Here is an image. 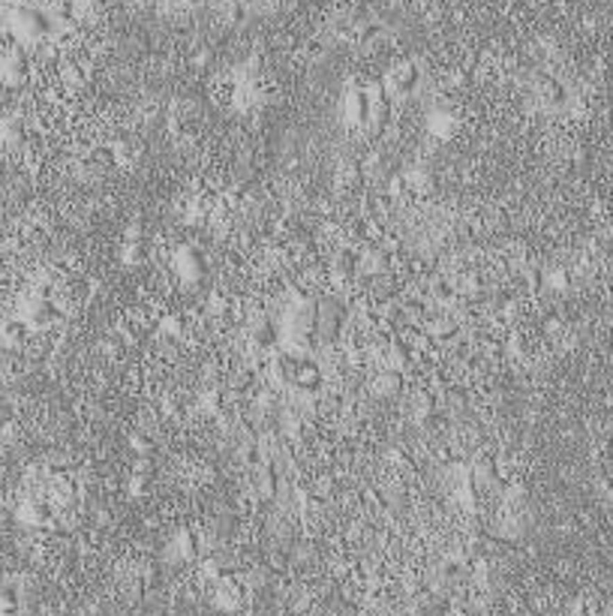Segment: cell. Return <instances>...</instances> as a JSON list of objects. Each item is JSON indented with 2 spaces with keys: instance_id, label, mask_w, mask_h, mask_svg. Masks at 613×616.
I'll return each instance as SVG.
<instances>
[{
  "instance_id": "ba28073f",
  "label": "cell",
  "mask_w": 613,
  "mask_h": 616,
  "mask_svg": "<svg viewBox=\"0 0 613 616\" xmlns=\"http://www.w3.org/2000/svg\"><path fill=\"white\" fill-rule=\"evenodd\" d=\"M27 337H31V328L24 319L12 316V319L0 322V346H24Z\"/></svg>"
},
{
  "instance_id": "277c9868",
  "label": "cell",
  "mask_w": 613,
  "mask_h": 616,
  "mask_svg": "<svg viewBox=\"0 0 613 616\" xmlns=\"http://www.w3.org/2000/svg\"><path fill=\"white\" fill-rule=\"evenodd\" d=\"M15 517H18V523H24V527H49L54 520V505L49 499H24L18 505Z\"/></svg>"
},
{
  "instance_id": "7c38bea8",
  "label": "cell",
  "mask_w": 613,
  "mask_h": 616,
  "mask_svg": "<svg viewBox=\"0 0 613 616\" xmlns=\"http://www.w3.org/2000/svg\"><path fill=\"white\" fill-rule=\"evenodd\" d=\"M400 388H403V382H400V373H394V370L376 376V391H382V394H400Z\"/></svg>"
},
{
  "instance_id": "5b68a950",
  "label": "cell",
  "mask_w": 613,
  "mask_h": 616,
  "mask_svg": "<svg viewBox=\"0 0 613 616\" xmlns=\"http://www.w3.org/2000/svg\"><path fill=\"white\" fill-rule=\"evenodd\" d=\"M373 114H376V99H373L367 90L355 87V90H349V94H346V117H349V121L364 123V121H367V117H373Z\"/></svg>"
},
{
  "instance_id": "3957f363",
  "label": "cell",
  "mask_w": 613,
  "mask_h": 616,
  "mask_svg": "<svg viewBox=\"0 0 613 616\" xmlns=\"http://www.w3.org/2000/svg\"><path fill=\"white\" fill-rule=\"evenodd\" d=\"M58 316H60L58 304H54L49 295L36 292L33 298H27V304H24V310L18 313V319H24L31 331H40V328H49V325L58 322Z\"/></svg>"
},
{
  "instance_id": "4fadbf2b",
  "label": "cell",
  "mask_w": 613,
  "mask_h": 616,
  "mask_svg": "<svg viewBox=\"0 0 613 616\" xmlns=\"http://www.w3.org/2000/svg\"><path fill=\"white\" fill-rule=\"evenodd\" d=\"M130 445H133V451H139V454L144 457V454H148V451L153 448V442H151L148 436H144V433H139V436H133V439H130Z\"/></svg>"
},
{
  "instance_id": "6da1fadb",
  "label": "cell",
  "mask_w": 613,
  "mask_h": 616,
  "mask_svg": "<svg viewBox=\"0 0 613 616\" xmlns=\"http://www.w3.org/2000/svg\"><path fill=\"white\" fill-rule=\"evenodd\" d=\"M280 376L286 379L292 388L304 394H316L322 388V370L316 361H310L304 355H283L280 358Z\"/></svg>"
},
{
  "instance_id": "8992f818",
  "label": "cell",
  "mask_w": 613,
  "mask_h": 616,
  "mask_svg": "<svg viewBox=\"0 0 613 616\" xmlns=\"http://www.w3.org/2000/svg\"><path fill=\"white\" fill-rule=\"evenodd\" d=\"M175 268H178V274L184 277L187 283H199V280L205 277V259H202V253L193 250V247H180L178 250Z\"/></svg>"
},
{
  "instance_id": "52a82bcc",
  "label": "cell",
  "mask_w": 613,
  "mask_h": 616,
  "mask_svg": "<svg viewBox=\"0 0 613 616\" xmlns=\"http://www.w3.org/2000/svg\"><path fill=\"white\" fill-rule=\"evenodd\" d=\"M418 85V69L412 67V63H397L394 69H391V78H388V87L394 90V94H412Z\"/></svg>"
},
{
  "instance_id": "30bf717a",
  "label": "cell",
  "mask_w": 613,
  "mask_h": 616,
  "mask_svg": "<svg viewBox=\"0 0 613 616\" xmlns=\"http://www.w3.org/2000/svg\"><path fill=\"white\" fill-rule=\"evenodd\" d=\"M253 340H255V346H259V349H277L283 343V331L271 319H262L259 325H255V331H253Z\"/></svg>"
},
{
  "instance_id": "9c48e42d",
  "label": "cell",
  "mask_w": 613,
  "mask_h": 616,
  "mask_svg": "<svg viewBox=\"0 0 613 616\" xmlns=\"http://www.w3.org/2000/svg\"><path fill=\"white\" fill-rule=\"evenodd\" d=\"M0 76H3L6 85H22V81H27V76H31V63H27L24 54H9L3 60Z\"/></svg>"
},
{
  "instance_id": "8fae6325",
  "label": "cell",
  "mask_w": 613,
  "mask_h": 616,
  "mask_svg": "<svg viewBox=\"0 0 613 616\" xmlns=\"http://www.w3.org/2000/svg\"><path fill=\"white\" fill-rule=\"evenodd\" d=\"M18 610V590L12 583L0 581V616H9Z\"/></svg>"
},
{
  "instance_id": "7a4b0ae2",
  "label": "cell",
  "mask_w": 613,
  "mask_h": 616,
  "mask_svg": "<svg viewBox=\"0 0 613 616\" xmlns=\"http://www.w3.org/2000/svg\"><path fill=\"white\" fill-rule=\"evenodd\" d=\"M12 27L22 40H45V36L54 31V15L45 12V9H36V6H24L15 12Z\"/></svg>"
},
{
  "instance_id": "5bb4252c",
  "label": "cell",
  "mask_w": 613,
  "mask_h": 616,
  "mask_svg": "<svg viewBox=\"0 0 613 616\" xmlns=\"http://www.w3.org/2000/svg\"><path fill=\"white\" fill-rule=\"evenodd\" d=\"M6 243H9V232L3 229V225H0V250H3V247H6Z\"/></svg>"
}]
</instances>
